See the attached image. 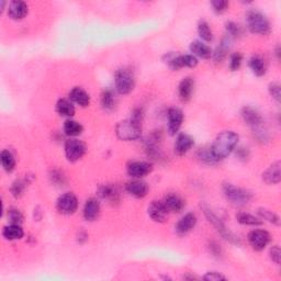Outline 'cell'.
I'll list each match as a JSON object with an SVG mask.
<instances>
[{
	"instance_id": "obj_1",
	"label": "cell",
	"mask_w": 281,
	"mask_h": 281,
	"mask_svg": "<svg viewBox=\"0 0 281 281\" xmlns=\"http://www.w3.org/2000/svg\"><path fill=\"white\" fill-rule=\"evenodd\" d=\"M240 137L233 131L221 132L217 139L214 140L213 145L210 147L211 152L218 161L228 157L234 151L235 146L238 145Z\"/></svg>"
},
{
	"instance_id": "obj_2",
	"label": "cell",
	"mask_w": 281,
	"mask_h": 281,
	"mask_svg": "<svg viewBox=\"0 0 281 281\" xmlns=\"http://www.w3.org/2000/svg\"><path fill=\"white\" fill-rule=\"evenodd\" d=\"M246 24L250 31L256 34L267 35L271 32V23L267 16L258 10H249L246 13Z\"/></svg>"
},
{
	"instance_id": "obj_3",
	"label": "cell",
	"mask_w": 281,
	"mask_h": 281,
	"mask_svg": "<svg viewBox=\"0 0 281 281\" xmlns=\"http://www.w3.org/2000/svg\"><path fill=\"white\" fill-rule=\"evenodd\" d=\"M141 124L132 119L121 121L115 128V133L122 141H134L141 136Z\"/></svg>"
},
{
	"instance_id": "obj_4",
	"label": "cell",
	"mask_w": 281,
	"mask_h": 281,
	"mask_svg": "<svg viewBox=\"0 0 281 281\" xmlns=\"http://www.w3.org/2000/svg\"><path fill=\"white\" fill-rule=\"evenodd\" d=\"M223 191L228 200H230L235 206L247 205L253 198L251 191L240 188V187H236L232 184H225L223 186Z\"/></svg>"
},
{
	"instance_id": "obj_5",
	"label": "cell",
	"mask_w": 281,
	"mask_h": 281,
	"mask_svg": "<svg viewBox=\"0 0 281 281\" xmlns=\"http://www.w3.org/2000/svg\"><path fill=\"white\" fill-rule=\"evenodd\" d=\"M203 211H205V214L207 219L209 220V222L212 223L213 227L216 228L218 232L222 235L223 239L231 242V243L233 244H241V241L238 236H236L233 232H231V231L227 228V225L223 223L222 220L220 219L216 213L208 208H203Z\"/></svg>"
},
{
	"instance_id": "obj_6",
	"label": "cell",
	"mask_w": 281,
	"mask_h": 281,
	"mask_svg": "<svg viewBox=\"0 0 281 281\" xmlns=\"http://www.w3.org/2000/svg\"><path fill=\"white\" fill-rule=\"evenodd\" d=\"M115 90L121 95H128L134 89L135 79L129 69H119L114 75Z\"/></svg>"
},
{
	"instance_id": "obj_7",
	"label": "cell",
	"mask_w": 281,
	"mask_h": 281,
	"mask_svg": "<svg viewBox=\"0 0 281 281\" xmlns=\"http://www.w3.org/2000/svg\"><path fill=\"white\" fill-rule=\"evenodd\" d=\"M78 208V199L73 192H66L60 196L56 201V209L60 214L70 216L76 212Z\"/></svg>"
},
{
	"instance_id": "obj_8",
	"label": "cell",
	"mask_w": 281,
	"mask_h": 281,
	"mask_svg": "<svg viewBox=\"0 0 281 281\" xmlns=\"http://www.w3.org/2000/svg\"><path fill=\"white\" fill-rule=\"evenodd\" d=\"M86 153V145L77 139H69L65 143V155L69 162L79 161Z\"/></svg>"
},
{
	"instance_id": "obj_9",
	"label": "cell",
	"mask_w": 281,
	"mask_h": 281,
	"mask_svg": "<svg viewBox=\"0 0 281 281\" xmlns=\"http://www.w3.org/2000/svg\"><path fill=\"white\" fill-rule=\"evenodd\" d=\"M169 67L174 70H178L184 67L194 68L198 65V59L192 54L185 55H170L167 57Z\"/></svg>"
},
{
	"instance_id": "obj_10",
	"label": "cell",
	"mask_w": 281,
	"mask_h": 281,
	"mask_svg": "<svg viewBox=\"0 0 281 281\" xmlns=\"http://www.w3.org/2000/svg\"><path fill=\"white\" fill-rule=\"evenodd\" d=\"M249 243L252 249L256 252H262L266 249L269 242H271V234L265 230H253L249 234Z\"/></svg>"
},
{
	"instance_id": "obj_11",
	"label": "cell",
	"mask_w": 281,
	"mask_h": 281,
	"mask_svg": "<svg viewBox=\"0 0 281 281\" xmlns=\"http://www.w3.org/2000/svg\"><path fill=\"white\" fill-rule=\"evenodd\" d=\"M126 170L132 178L141 179L152 173L153 165L148 162H131L126 167Z\"/></svg>"
},
{
	"instance_id": "obj_12",
	"label": "cell",
	"mask_w": 281,
	"mask_h": 281,
	"mask_svg": "<svg viewBox=\"0 0 281 281\" xmlns=\"http://www.w3.org/2000/svg\"><path fill=\"white\" fill-rule=\"evenodd\" d=\"M184 122V113L178 108L168 110V132L170 135H176Z\"/></svg>"
},
{
	"instance_id": "obj_13",
	"label": "cell",
	"mask_w": 281,
	"mask_h": 281,
	"mask_svg": "<svg viewBox=\"0 0 281 281\" xmlns=\"http://www.w3.org/2000/svg\"><path fill=\"white\" fill-rule=\"evenodd\" d=\"M168 210L163 201H153L148 207V216L157 223H164L167 220Z\"/></svg>"
},
{
	"instance_id": "obj_14",
	"label": "cell",
	"mask_w": 281,
	"mask_h": 281,
	"mask_svg": "<svg viewBox=\"0 0 281 281\" xmlns=\"http://www.w3.org/2000/svg\"><path fill=\"white\" fill-rule=\"evenodd\" d=\"M195 145V140L189 134L180 133L177 136V140L175 143V153L179 156H183L188 153L192 146Z\"/></svg>"
},
{
	"instance_id": "obj_15",
	"label": "cell",
	"mask_w": 281,
	"mask_h": 281,
	"mask_svg": "<svg viewBox=\"0 0 281 281\" xmlns=\"http://www.w3.org/2000/svg\"><path fill=\"white\" fill-rule=\"evenodd\" d=\"M197 217L195 213H187L179 220V222L176 225V232L178 235H186L196 227Z\"/></svg>"
},
{
	"instance_id": "obj_16",
	"label": "cell",
	"mask_w": 281,
	"mask_h": 281,
	"mask_svg": "<svg viewBox=\"0 0 281 281\" xmlns=\"http://www.w3.org/2000/svg\"><path fill=\"white\" fill-rule=\"evenodd\" d=\"M29 12V7L24 1L14 0L11 1L8 8V15L12 20H22Z\"/></svg>"
},
{
	"instance_id": "obj_17",
	"label": "cell",
	"mask_w": 281,
	"mask_h": 281,
	"mask_svg": "<svg viewBox=\"0 0 281 281\" xmlns=\"http://www.w3.org/2000/svg\"><path fill=\"white\" fill-rule=\"evenodd\" d=\"M125 189L131 196L139 198V199L146 197V195L148 194V185L145 181H142L141 179L130 181V183L126 184Z\"/></svg>"
},
{
	"instance_id": "obj_18",
	"label": "cell",
	"mask_w": 281,
	"mask_h": 281,
	"mask_svg": "<svg viewBox=\"0 0 281 281\" xmlns=\"http://www.w3.org/2000/svg\"><path fill=\"white\" fill-rule=\"evenodd\" d=\"M100 213V203L96 198H89L84 207V218L86 221L92 222L98 219Z\"/></svg>"
},
{
	"instance_id": "obj_19",
	"label": "cell",
	"mask_w": 281,
	"mask_h": 281,
	"mask_svg": "<svg viewBox=\"0 0 281 281\" xmlns=\"http://www.w3.org/2000/svg\"><path fill=\"white\" fill-rule=\"evenodd\" d=\"M242 117H243L245 122L252 126L253 130H255L257 128H260L263 124V119L261 117V114L258 113L255 109H253L251 107H245L242 110Z\"/></svg>"
},
{
	"instance_id": "obj_20",
	"label": "cell",
	"mask_w": 281,
	"mask_h": 281,
	"mask_svg": "<svg viewBox=\"0 0 281 281\" xmlns=\"http://www.w3.org/2000/svg\"><path fill=\"white\" fill-rule=\"evenodd\" d=\"M194 90H195L194 78H191V77H186V78L180 81L178 87V93L181 100L185 102L189 101L192 97V93H194Z\"/></svg>"
},
{
	"instance_id": "obj_21",
	"label": "cell",
	"mask_w": 281,
	"mask_h": 281,
	"mask_svg": "<svg viewBox=\"0 0 281 281\" xmlns=\"http://www.w3.org/2000/svg\"><path fill=\"white\" fill-rule=\"evenodd\" d=\"M70 100L78 104V106L86 108L90 104V96L86 90L80 87H75L69 92Z\"/></svg>"
},
{
	"instance_id": "obj_22",
	"label": "cell",
	"mask_w": 281,
	"mask_h": 281,
	"mask_svg": "<svg viewBox=\"0 0 281 281\" xmlns=\"http://www.w3.org/2000/svg\"><path fill=\"white\" fill-rule=\"evenodd\" d=\"M263 179L267 185H277L280 183L281 172L279 161L274 163L271 167L266 169V172L263 174Z\"/></svg>"
},
{
	"instance_id": "obj_23",
	"label": "cell",
	"mask_w": 281,
	"mask_h": 281,
	"mask_svg": "<svg viewBox=\"0 0 281 281\" xmlns=\"http://www.w3.org/2000/svg\"><path fill=\"white\" fill-rule=\"evenodd\" d=\"M163 202L165 207L167 208L168 212L178 213L180 211H183V209L185 208V201L183 200V198H180L176 194H170L166 196Z\"/></svg>"
},
{
	"instance_id": "obj_24",
	"label": "cell",
	"mask_w": 281,
	"mask_h": 281,
	"mask_svg": "<svg viewBox=\"0 0 281 281\" xmlns=\"http://www.w3.org/2000/svg\"><path fill=\"white\" fill-rule=\"evenodd\" d=\"M190 51L194 56L201 57L203 59H208L212 56L211 47L203 43L202 41H194L190 44Z\"/></svg>"
},
{
	"instance_id": "obj_25",
	"label": "cell",
	"mask_w": 281,
	"mask_h": 281,
	"mask_svg": "<svg viewBox=\"0 0 281 281\" xmlns=\"http://www.w3.org/2000/svg\"><path fill=\"white\" fill-rule=\"evenodd\" d=\"M2 236L7 241H16L21 240L24 236L23 229L21 228L20 224H12L7 225L2 230Z\"/></svg>"
},
{
	"instance_id": "obj_26",
	"label": "cell",
	"mask_w": 281,
	"mask_h": 281,
	"mask_svg": "<svg viewBox=\"0 0 281 281\" xmlns=\"http://www.w3.org/2000/svg\"><path fill=\"white\" fill-rule=\"evenodd\" d=\"M56 111L62 117L70 118L75 114V107L67 99H59L56 103Z\"/></svg>"
},
{
	"instance_id": "obj_27",
	"label": "cell",
	"mask_w": 281,
	"mask_h": 281,
	"mask_svg": "<svg viewBox=\"0 0 281 281\" xmlns=\"http://www.w3.org/2000/svg\"><path fill=\"white\" fill-rule=\"evenodd\" d=\"M250 67L252 69L253 73H254L256 76L262 77L266 74V63L261 56L258 55H254L251 59H250Z\"/></svg>"
},
{
	"instance_id": "obj_28",
	"label": "cell",
	"mask_w": 281,
	"mask_h": 281,
	"mask_svg": "<svg viewBox=\"0 0 281 281\" xmlns=\"http://www.w3.org/2000/svg\"><path fill=\"white\" fill-rule=\"evenodd\" d=\"M82 131H84V128H82V125L77 122L75 120H66L65 123H64V132L66 135H68L70 137H75V136H78L82 133Z\"/></svg>"
},
{
	"instance_id": "obj_29",
	"label": "cell",
	"mask_w": 281,
	"mask_h": 281,
	"mask_svg": "<svg viewBox=\"0 0 281 281\" xmlns=\"http://www.w3.org/2000/svg\"><path fill=\"white\" fill-rule=\"evenodd\" d=\"M117 103V98L112 89L103 90L101 95V106L104 110H112Z\"/></svg>"
},
{
	"instance_id": "obj_30",
	"label": "cell",
	"mask_w": 281,
	"mask_h": 281,
	"mask_svg": "<svg viewBox=\"0 0 281 281\" xmlns=\"http://www.w3.org/2000/svg\"><path fill=\"white\" fill-rule=\"evenodd\" d=\"M236 219H238V221L241 224L249 225V227H260V225L263 224V221L261 219H258L254 216H252V214L245 212H240L236 214Z\"/></svg>"
},
{
	"instance_id": "obj_31",
	"label": "cell",
	"mask_w": 281,
	"mask_h": 281,
	"mask_svg": "<svg viewBox=\"0 0 281 281\" xmlns=\"http://www.w3.org/2000/svg\"><path fill=\"white\" fill-rule=\"evenodd\" d=\"M0 159H1V165L3 169L7 173H11L15 167V159L12 153L8 150H3L0 154Z\"/></svg>"
},
{
	"instance_id": "obj_32",
	"label": "cell",
	"mask_w": 281,
	"mask_h": 281,
	"mask_svg": "<svg viewBox=\"0 0 281 281\" xmlns=\"http://www.w3.org/2000/svg\"><path fill=\"white\" fill-rule=\"evenodd\" d=\"M98 195L100 196L102 199L109 200V201H117L118 197H119L117 188L111 185H104V186L100 187Z\"/></svg>"
},
{
	"instance_id": "obj_33",
	"label": "cell",
	"mask_w": 281,
	"mask_h": 281,
	"mask_svg": "<svg viewBox=\"0 0 281 281\" xmlns=\"http://www.w3.org/2000/svg\"><path fill=\"white\" fill-rule=\"evenodd\" d=\"M198 34L206 42H211L213 40V33L211 31V27L205 20L200 21L199 24H198Z\"/></svg>"
},
{
	"instance_id": "obj_34",
	"label": "cell",
	"mask_w": 281,
	"mask_h": 281,
	"mask_svg": "<svg viewBox=\"0 0 281 281\" xmlns=\"http://www.w3.org/2000/svg\"><path fill=\"white\" fill-rule=\"evenodd\" d=\"M229 44H230V40L224 38L223 42L220 44V46L217 48V51L212 54V56L214 57V59L217 60V62H222V60L227 57V54L230 48Z\"/></svg>"
},
{
	"instance_id": "obj_35",
	"label": "cell",
	"mask_w": 281,
	"mask_h": 281,
	"mask_svg": "<svg viewBox=\"0 0 281 281\" xmlns=\"http://www.w3.org/2000/svg\"><path fill=\"white\" fill-rule=\"evenodd\" d=\"M257 214L261 217V219L266 220V221L271 222L275 225H279L280 224V219L277 216L276 213H274L271 210H267V209H258Z\"/></svg>"
},
{
	"instance_id": "obj_36",
	"label": "cell",
	"mask_w": 281,
	"mask_h": 281,
	"mask_svg": "<svg viewBox=\"0 0 281 281\" xmlns=\"http://www.w3.org/2000/svg\"><path fill=\"white\" fill-rule=\"evenodd\" d=\"M25 187H26V183L25 180H15L14 183L11 186V194L14 198H20L22 195H23V192L25 190Z\"/></svg>"
},
{
	"instance_id": "obj_37",
	"label": "cell",
	"mask_w": 281,
	"mask_h": 281,
	"mask_svg": "<svg viewBox=\"0 0 281 281\" xmlns=\"http://www.w3.org/2000/svg\"><path fill=\"white\" fill-rule=\"evenodd\" d=\"M242 62H243V55H242L241 53H234L231 55V58H230V68L232 71H235V70H238L240 67H241V65H242Z\"/></svg>"
},
{
	"instance_id": "obj_38",
	"label": "cell",
	"mask_w": 281,
	"mask_h": 281,
	"mask_svg": "<svg viewBox=\"0 0 281 281\" xmlns=\"http://www.w3.org/2000/svg\"><path fill=\"white\" fill-rule=\"evenodd\" d=\"M199 158L202 162H205L207 164H214L218 162V159L214 157L211 152V148H205V150H201L199 153Z\"/></svg>"
},
{
	"instance_id": "obj_39",
	"label": "cell",
	"mask_w": 281,
	"mask_h": 281,
	"mask_svg": "<svg viewBox=\"0 0 281 281\" xmlns=\"http://www.w3.org/2000/svg\"><path fill=\"white\" fill-rule=\"evenodd\" d=\"M8 219L12 224H21L23 221V216H22V213L18 209L12 208L8 211Z\"/></svg>"
},
{
	"instance_id": "obj_40",
	"label": "cell",
	"mask_w": 281,
	"mask_h": 281,
	"mask_svg": "<svg viewBox=\"0 0 281 281\" xmlns=\"http://www.w3.org/2000/svg\"><path fill=\"white\" fill-rule=\"evenodd\" d=\"M227 31L229 33L230 36H239L242 34V29L239 24H236L235 22L232 21H229L227 23Z\"/></svg>"
},
{
	"instance_id": "obj_41",
	"label": "cell",
	"mask_w": 281,
	"mask_h": 281,
	"mask_svg": "<svg viewBox=\"0 0 281 281\" xmlns=\"http://www.w3.org/2000/svg\"><path fill=\"white\" fill-rule=\"evenodd\" d=\"M211 5L217 13H223L224 11H227L229 2L225 1V0H214V1L211 2Z\"/></svg>"
},
{
	"instance_id": "obj_42",
	"label": "cell",
	"mask_w": 281,
	"mask_h": 281,
	"mask_svg": "<svg viewBox=\"0 0 281 281\" xmlns=\"http://www.w3.org/2000/svg\"><path fill=\"white\" fill-rule=\"evenodd\" d=\"M268 89H269V93H271V96L274 99H276L277 101H280L281 92H280V85L278 84V82H272V84L269 85Z\"/></svg>"
},
{
	"instance_id": "obj_43",
	"label": "cell",
	"mask_w": 281,
	"mask_h": 281,
	"mask_svg": "<svg viewBox=\"0 0 281 281\" xmlns=\"http://www.w3.org/2000/svg\"><path fill=\"white\" fill-rule=\"evenodd\" d=\"M203 279L208 280V281H221V280H227L223 275H221L220 273L217 272H209L207 273L205 276H203Z\"/></svg>"
},
{
	"instance_id": "obj_44",
	"label": "cell",
	"mask_w": 281,
	"mask_h": 281,
	"mask_svg": "<svg viewBox=\"0 0 281 281\" xmlns=\"http://www.w3.org/2000/svg\"><path fill=\"white\" fill-rule=\"evenodd\" d=\"M271 258L274 263H276L277 265H280L281 262V251L279 249V246L275 245L272 247L271 250Z\"/></svg>"
}]
</instances>
